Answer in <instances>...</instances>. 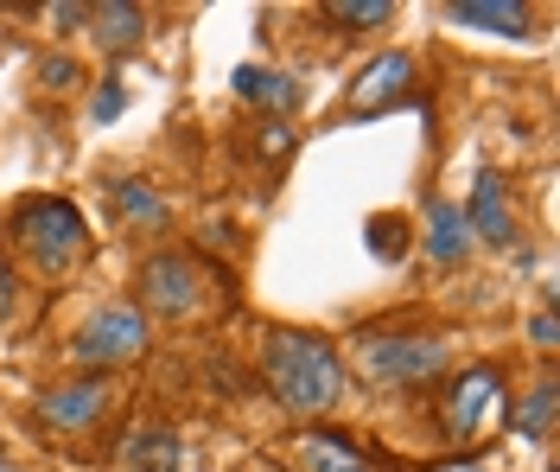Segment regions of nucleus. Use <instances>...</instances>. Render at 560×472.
<instances>
[{
  "label": "nucleus",
  "instance_id": "393cba45",
  "mask_svg": "<svg viewBox=\"0 0 560 472\" xmlns=\"http://www.w3.org/2000/svg\"><path fill=\"white\" fill-rule=\"evenodd\" d=\"M13 300H20V275H13V262L0 255V326L13 320Z\"/></svg>",
  "mask_w": 560,
  "mask_h": 472
},
{
  "label": "nucleus",
  "instance_id": "a211bd4d",
  "mask_svg": "<svg viewBox=\"0 0 560 472\" xmlns=\"http://www.w3.org/2000/svg\"><path fill=\"white\" fill-rule=\"evenodd\" d=\"M318 20H331L338 33H376L395 20V0H331V7H318Z\"/></svg>",
  "mask_w": 560,
  "mask_h": 472
},
{
  "label": "nucleus",
  "instance_id": "f03ea898",
  "mask_svg": "<svg viewBox=\"0 0 560 472\" xmlns=\"http://www.w3.org/2000/svg\"><path fill=\"white\" fill-rule=\"evenodd\" d=\"M7 243L38 281H70L83 268V255H90V223H83V211L70 198L33 192V198H20L7 211Z\"/></svg>",
  "mask_w": 560,
  "mask_h": 472
},
{
  "label": "nucleus",
  "instance_id": "a878e982",
  "mask_svg": "<svg viewBox=\"0 0 560 472\" xmlns=\"http://www.w3.org/2000/svg\"><path fill=\"white\" fill-rule=\"evenodd\" d=\"M427 472H490V460H478V453L465 460V453H458V460H440V467H427Z\"/></svg>",
  "mask_w": 560,
  "mask_h": 472
},
{
  "label": "nucleus",
  "instance_id": "4be33fe9",
  "mask_svg": "<svg viewBox=\"0 0 560 472\" xmlns=\"http://www.w3.org/2000/svg\"><path fill=\"white\" fill-rule=\"evenodd\" d=\"M255 147H261L268 160H287V153H293V128L275 122V115H261V122H255Z\"/></svg>",
  "mask_w": 560,
  "mask_h": 472
},
{
  "label": "nucleus",
  "instance_id": "ddd939ff",
  "mask_svg": "<svg viewBox=\"0 0 560 472\" xmlns=\"http://www.w3.org/2000/svg\"><path fill=\"white\" fill-rule=\"evenodd\" d=\"M555 415H560V377L555 370H541L523 396L510 402V435L548 447V440H555Z\"/></svg>",
  "mask_w": 560,
  "mask_h": 472
},
{
  "label": "nucleus",
  "instance_id": "aec40b11",
  "mask_svg": "<svg viewBox=\"0 0 560 472\" xmlns=\"http://www.w3.org/2000/svg\"><path fill=\"white\" fill-rule=\"evenodd\" d=\"M77 83H83V65H77L70 51L38 58V90H45V96H77Z\"/></svg>",
  "mask_w": 560,
  "mask_h": 472
},
{
  "label": "nucleus",
  "instance_id": "6e6552de",
  "mask_svg": "<svg viewBox=\"0 0 560 472\" xmlns=\"http://www.w3.org/2000/svg\"><path fill=\"white\" fill-rule=\"evenodd\" d=\"M503 396V370L497 364H465L458 377L440 383V428L453 440H478L490 422V408Z\"/></svg>",
  "mask_w": 560,
  "mask_h": 472
},
{
  "label": "nucleus",
  "instance_id": "9d476101",
  "mask_svg": "<svg viewBox=\"0 0 560 472\" xmlns=\"http://www.w3.org/2000/svg\"><path fill=\"white\" fill-rule=\"evenodd\" d=\"M415 243L427 250L433 268H465V255H471V230H465V211H458V198H427V211L415 223Z\"/></svg>",
  "mask_w": 560,
  "mask_h": 472
},
{
  "label": "nucleus",
  "instance_id": "4468645a",
  "mask_svg": "<svg viewBox=\"0 0 560 472\" xmlns=\"http://www.w3.org/2000/svg\"><path fill=\"white\" fill-rule=\"evenodd\" d=\"M230 90H236L243 103H255V110H268L275 122H287V110H300V83L287 71H275V65H236Z\"/></svg>",
  "mask_w": 560,
  "mask_h": 472
},
{
  "label": "nucleus",
  "instance_id": "412c9836",
  "mask_svg": "<svg viewBox=\"0 0 560 472\" xmlns=\"http://www.w3.org/2000/svg\"><path fill=\"white\" fill-rule=\"evenodd\" d=\"M121 110H128V90H121L115 77H103V83H96V96H90V128H103V122H115Z\"/></svg>",
  "mask_w": 560,
  "mask_h": 472
},
{
  "label": "nucleus",
  "instance_id": "6ab92c4d",
  "mask_svg": "<svg viewBox=\"0 0 560 472\" xmlns=\"http://www.w3.org/2000/svg\"><path fill=\"white\" fill-rule=\"evenodd\" d=\"M128 472H173L178 467V440L166 435V428H140V435H128Z\"/></svg>",
  "mask_w": 560,
  "mask_h": 472
},
{
  "label": "nucleus",
  "instance_id": "5701e85b",
  "mask_svg": "<svg viewBox=\"0 0 560 472\" xmlns=\"http://www.w3.org/2000/svg\"><path fill=\"white\" fill-rule=\"evenodd\" d=\"M38 20H45L51 33H77V26H90V7H83V0H65V7H38Z\"/></svg>",
  "mask_w": 560,
  "mask_h": 472
},
{
  "label": "nucleus",
  "instance_id": "0eeeda50",
  "mask_svg": "<svg viewBox=\"0 0 560 472\" xmlns=\"http://www.w3.org/2000/svg\"><path fill=\"white\" fill-rule=\"evenodd\" d=\"M415 90H420V58L415 51H383V58H370L363 71L350 77L345 103H338V122L388 115V110H401V103H415Z\"/></svg>",
  "mask_w": 560,
  "mask_h": 472
},
{
  "label": "nucleus",
  "instance_id": "9b49d317",
  "mask_svg": "<svg viewBox=\"0 0 560 472\" xmlns=\"http://www.w3.org/2000/svg\"><path fill=\"white\" fill-rule=\"evenodd\" d=\"M287 460H293V472H383L350 435H338V428H300L293 447H287Z\"/></svg>",
  "mask_w": 560,
  "mask_h": 472
},
{
  "label": "nucleus",
  "instance_id": "39448f33",
  "mask_svg": "<svg viewBox=\"0 0 560 472\" xmlns=\"http://www.w3.org/2000/svg\"><path fill=\"white\" fill-rule=\"evenodd\" d=\"M115 402H121V383L103 377V370H83V377H65V383H45L33 415L51 435H103Z\"/></svg>",
  "mask_w": 560,
  "mask_h": 472
},
{
  "label": "nucleus",
  "instance_id": "dca6fc26",
  "mask_svg": "<svg viewBox=\"0 0 560 472\" xmlns=\"http://www.w3.org/2000/svg\"><path fill=\"white\" fill-rule=\"evenodd\" d=\"M90 38H96V51H103V58H121V51H135L140 38H147V7H135V0H108V7H90Z\"/></svg>",
  "mask_w": 560,
  "mask_h": 472
},
{
  "label": "nucleus",
  "instance_id": "2eb2a0df",
  "mask_svg": "<svg viewBox=\"0 0 560 472\" xmlns=\"http://www.w3.org/2000/svg\"><path fill=\"white\" fill-rule=\"evenodd\" d=\"M446 20H453V26L497 33V38H528L535 33V7H516V0H453Z\"/></svg>",
  "mask_w": 560,
  "mask_h": 472
},
{
  "label": "nucleus",
  "instance_id": "f8f14e48",
  "mask_svg": "<svg viewBox=\"0 0 560 472\" xmlns=\"http://www.w3.org/2000/svg\"><path fill=\"white\" fill-rule=\"evenodd\" d=\"M108 205H115V223L128 237H166V223H173V205L160 198V185H147V180H115L108 185Z\"/></svg>",
  "mask_w": 560,
  "mask_h": 472
},
{
  "label": "nucleus",
  "instance_id": "f3484780",
  "mask_svg": "<svg viewBox=\"0 0 560 472\" xmlns=\"http://www.w3.org/2000/svg\"><path fill=\"white\" fill-rule=\"evenodd\" d=\"M363 250L376 255L383 268H401V262L415 255V218H408V211H376V218H363Z\"/></svg>",
  "mask_w": 560,
  "mask_h": 472
},
{
  "label": "nucleus",
  "instance_id": "b1692460",
  "mask_svg": "<svg viewBox=\"0 0 560 472\" xmlns=\"http://www.w3.org/2000/svg\"><path fill=\"white\" fill-rule=\"evenodd\" d=\"M528 345L541 352V358H555V345H560V326H555V307H541L535 320H528Z\"/></svg>",
  "mask_w": 560,
  "mask_h": 472
},
{
  "label": "nucleus",
  "instance_id": "423d86ee",
  "mask_svg": "<svg viewBox=\"0 0 560 472\" xmlns=\"http://www.w3.org/2000/svg\"><path fill=\"white\" fill-rule=\"evenodd\" d=\"M140 352H147V313H140V307H128V300H108V307H96L83 326L70 332V364L103 370V377H115L121 364H135Z\"/></svg>",
  "mask_w": 560,
  "mask_h": 472
},
{
  "label": "nucleus",
  "instance_id": "7ed1b4c3",
  "mask_svg": "<svg viewBox=\"0 0 560 472\" xmlns=\"http://www.w3.org/2000/svg\"><path fill=\"white\" fill-rule=\"evenodd\" d=\"M446 364H453V338L446 332H357V370H363V383L370 390H383V396H415L427 383H440L446 377Z\"/></svg>",
  "mask_w": 560,
  "mask_h": 472
},
{
  "label": "nucleus",
  "instance_id": "f257e3e1",
  "mask_svg": "<svg viewBox=\"0 0 560 472\" xmlns=\"http://www.w3.org/2000/svg\"><path fill=\"white\" fill-rule=\"evenodd\" d=\"M261 383L268 396L300 415V422H318L331 415L338 402L350 396V377H345V358L325 332H306V326H268L261 332Z\"/></svg>",
  "mask_w": 560,
  "mask_h": 472
},
{
  "label": "nucleus",
  "instance_id": "1a4fd4ad",
  "mask_svg": "<svg viewBox=\"0 0 560 472\" xmlns=\"http://www.w3.org/2000/svg\"><path fill=\"white\" fill-rule=\"evenodd\" d=\"M465 211V230H471V243H485V250H510L516 243V198H510V180L485 166L478 180H471V198L458 205Z\"/></svg>",
  "mask_w": 560,
  "mask_h": 472
},
{
  "label": "nucleus",
  "instance_id": "20e7f679",
  "mask_svg": "<svg viewBox=\"0 0 560 472\" xmlns=\"http://www.w3.org/2000/svg\"><path fill=\"white\" fill-rule=\"evenodd\" d=\"M210 281H217V268H210L205 255L153 250L140 262V313L147 320H191V313H205Z\"/></svg>",
  "mask_w": 560,
  "mask_h": 472
}]
</instances>
